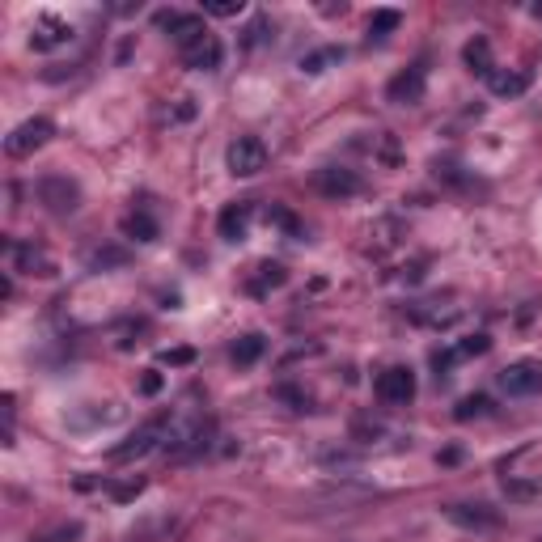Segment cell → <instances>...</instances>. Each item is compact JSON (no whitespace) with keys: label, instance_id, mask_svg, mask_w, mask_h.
Returning a JSON list of instances; mask_svg holds the SVG:
<instances>
[{"label":"cell","instance_id":"obj_1","mask_svg":"<svg viewBox=\"0 0 542 542\" xmlns=\"http://www.w3.org/2000/svg\"><path fill=\"white\" fill-rule=\"evenodd\" d=\"M35 196L51 217H72V212L81 208V186L72 183L69 174H43L35 186Z\"/></svg>","mask_w":542,"mask_h":542},{"label":"cell","instance_id":"obj_2","mask_svg":"<svg viewBox=\"0 0 542 542\" xmlns=\"http://www.w3.org/2000/svg\"><path fill=\"white\" fill-rule=\"evenodd\" d=\"M162 441H170V416H153L149 424H140L132 437L123 441V445H115L111 450V458L115 462H127V458H144L149 450H157Z\"/></svg>","mask_w":542,"mask_h":542},{"label":"cell","instance_id":"obj_3","mask_svg":"<svg viewBox=\"0 0 542 542\" xmlns=\"http://www.w3.org/2000/svg\"><path fill=\"white\" fill-rule=\"evenodd\" d=\"M373 390H377V399L386 407H407L416 399V373L407 369V365H390V369L377 373Z\"/></svg>","mask_w":542,"mask_h":542},{"label":"cell","instance_id":"obj_4","mask_svg":"<svg viewBox=\"0 0 542 542\" xmlns=\"http://www.w3.org/2000/svg\"><path fill=\"white\" fill-rule=\"evenodd\" d=\"M225 162H229V174L238 178H254V174L267 170V144L259 136H238L225 153Z\"/></svg>","mask_w":542,"mask_h":542},{"label":"cell","instance_id":"obj_5","mask_svg":"<svg viewBox=\"0 0 542 542\" xmlns=\"http://www.w3.org/2000/svg\"><path fill=\"white\" fill-rule=\"evenodd\" d=\"M56 136V123H51V119H26V123H17L9 132V140H5V153H9V157H30V153L35 149H43L47 140Z\"/></svg>","mask_w":542,"mask_h":542},{"label":"cell","instance_id":"obj_6","mask_svg":"<svg viewBox=\"0 0 542 542\" xmlns=\"http://www.w3.org/2000/svg\"><path fill=\"white\" fill-rule=\"evenodd\" d=\"M500 390L513 399L542 394V360H513L508 369H500Z\"/></svg>","mask_w":542,"mask_h":542},{"label":"cell","instance_id":"obj_7","mask_svg":"<svg viewBox=\"0 0 542 542\" xmlns=\"http://www.w3.org/2000/svg\"><path fill=\"white\" fill-rule=\"evenodd\" d=\"M360 174L347 170V165H323V170H314V191L326 199H352L360 196Z\"/></svg>","mask_w":542,"mask_h":542},{"label":"cell","instance_id":"obj_8","mask_svg":"<svg viewBox=\"0 0 542 542\" xmlns=\"http://www.w3.org/2000/svg\"><path fill=\"white\" fill-rule=\"evenodd\" d=\"M424 93H428V69H424V59H420V64H411V69H403L390 85H386V98H390L394 106H420V102H424Z\"/></svg>","mask_w":542,"mask_h":542},{"label":"cell","instance_id":"obj_9","mask_svg":"<svg viewBox=\"0 0 542 542\" xmlns=\"http://www.w3.org/2000/svg\"><path fill=\"white\" fill-rule=\"evenodd\" d=\"M157 26H162V30H170V38L178 47H191L196 43V38H204L208 35V26H204V17H199V13H157Z\"/></svg>","mask_w":542,"mask_h":542},{"label":"cell","instance_id":"obj_10","mask_svg":"<svg viewBox=\"0 0 542 542\" xmlns=\"http://www.w3.org/2000/svg\"><path fill=\"white\" fill-rule=\"evenodd\" d=\"M445 517H450L453 526H462V530H474V534H487L500 526V513L492 505H450Z\"/></svg>","mask_w":542,"mask_h":542},{"label":"cell","instance_id":"obj_11","mask_svg":"<svg viewBox=\"0 0 542 542\" xmlns=\"http://www.w3.org/2000/svg\"><path fill=\"white\" fill-rule=\"evenodd\" d=\"M220 59H225V47H220V38L212 35V30L204 38H196V43L183 51V64H186V69H196V72L220 69Z\"/></svg>","mask_w":542,"mask_h":542},{"label":"cell","instance_id":"obj_12","mask_svg":"<svg viewBox=\"0 0 542 542\" xmlns=\"http://www.w3.org/2000/svg\"><path fill=\"white\" fill-rule=\"evenodd\" d=\"M69 38H72V26L64 17H56V13H43L35 22V30H30V47L35 51H51V47L69 43Z\"/></svg>","mask_w":542,"mask_h":542},{"label":"cell","instance_id":"obj_13","mask_svg":"<svg viewBox=\"0 0 542 542\" xmlns=\"http://www.w3.org/2000/svg\"><path fill=\"white\" fill-rule=\"evenodd\" d=\"M250 220H254V204H250V199H238V204H229V208L220 212L217 229H220L225 242H242L246 229H250Z\"/></svg>","mask_w":542,"mask_h":542},{"label":"cell","instance_id":"obj_14","mask_svg":"<svg viewBox=\"0 0 542 542\" xmlns=\"http://www.w3.org/2000/svg\"><path fill=\"white\" fill-rule=\"evenodd\" d=\"M487 85H492L496 98H517V93L530 90V72L526 69H496L492 77H487Z\"/></svg>","mask_w":542,"mask_h":542},{"label":"cell","instance_id":"obj_15","mask_svg":"<svg viewBox=\"0 0 542 542\" xmlns=\"http://www.w3.org/2000/svg\"><path fill=\"white\" fill-rule=\"evenodd\" d=\"M13 263H17V271H26V276H51V271H56V263H51L43 250H35V246H13Z\"/></svg>","mask_w":542,"mask_h":542},{"label":"cell","instance_id":"obj_16","mask_svg":"<svg viewBox=\"0 0 542 542\" xmlns=\"http://www.w3.org/2000/svg\"><path fill=\"white\" fill-rule=\"evenodd\" d=\"M462 56H466V69L479 72V77H492V72H496V64H492V43H487V38H471Z\"/></svg>","mask_w":542,"mask_h":542},{"label":"cell","instance_id":"obj_17","mask_svg":"<svg viewBox=\"0 0 542 542\" xmlns=\"http://www.w3.org/2000/svg\"><path fill=\"white\" fill-rule=\"evenodd\" d=\"M263 352H267V339L259 331H250V335H242V339L233 344L229 356H233V365H242V369H246V365H254V360L263 356Z\"/></svg>","mask_w":542,"mask_h":542},{"label":"cell","instance_id":"obj_18","mask_svg":"<svg viewBox=\"0 0 542 542\" xmlns=\"http://www.w3.org/2000/svg\"><path fill=\"white\" fill-rule=\"evenodd\" d=\"M123 233L132 238V242H153V238H157V220H153L149 212H127Z\"/></svg>","mask_w":542,"mask_h":542},{"label":"cell","instance_id":"obj_19","mask_svg":"<svg viewBox=\"0 0 542 542\" xmlns=\"http://www.w3.org/2000/svg\"><path fill=\"white\" fill-rule=\"evenodd\" d=\"M344 59V47H323V51H310V56H301V72H326L331 64Z\"/></svg>","mask_w":542,"mask_h":542},{"label":"cell","instance_id":"obj_20","mask_svg":"<svg viewBox=\"0 0 542 542\" xmlns=\"http://www.w3.org/2000/svg\"><path fill=\"white\" fill-rule=\"evenodd\" d=\"M289 280V271L280 263H259V280H250V292H267V289H280Z\"/></svg>","mask_w":542,"mask_h":542},{"label":"cell","instance_id":"obj_21","mask_svg":"<svg viewBox=\"0 0 542 542\" xmlns=\"http://www.w3.org/2000/svg\"><path fill=\"white\" fill-rule=\"evenodd\" d=\"M399 22H403V13H399V9H377V13L369 17V38L394 35V30H399Z\"/></svg>","mask_w":542,"mask_h":542},{"label":"cell","instance_id":"obj_22","mask_svg":"<svg viewBox=\"0 0 542 542\" xmlns=\"http://www.w3.org/2000/svg\"><path fill=\"white\" fill-rule=\"evenodd\" d=\"M487 411H492V399H487V394H466L453 416H458V420H474V416H487Z\"/></svg>","mask_w":542,"mask_h":542},{"label":"cell","instance_id":"obj_23","mask_svg":"<svg viewBox=\"0 0 542 542\" xmlns=\"http://www.w3.org/2000/svg\"><path fill=\"white\" fill-rule=\"evenodd\" d=\"M77 538H81V521H64V526H56V530L35 534L30 542H77Z\"/></svg>","mask_w":542,"mask_h":542},{"label":"cell","instance_id":"obj_24","mask_svg":"<svg viewBox=\"0 0 542 542\" xmlns=\"http://www.w3.org/2000/svg\"><path fill=\"white\" fill-rule=\"evenodd\" d=\"M373 437H381V424L373 416H356L352 420V441H373Z\"/></svg>","mask_w":542,"mask_h":542},{"label":"cell","instance_id":"obj_25","mask_svg":"<svg viewBox=\"0 0 542 542\" xmlns=\"http://www.w3.org/2000/svg\"><path fill=\"white\" fill-rule=\"evenodd\" d=\"M204 13H212V17H238L242 0H204Z\"/></svg>","mask_w":542,"mask_h":542},{"label":"cell","instance_id":"obj_26","mask_svg":"<svg viewBox=\"0 0 542 542\" xmlns=\"http://www.w3.org/2000/svg\"><path fill=\"white\" fill-rule=\"evenodd\" d=\"M487 347H492V339H487V335H471V339L458 347V356H484Z\"/></svg>","mask_w":542,"mask_h":542},{"label":"cell","instance_id":"obj_27","mask_svg":"<svg viewBox=\"0 0 542 542\" xmlns=\"http://www.w3.org/2000/svg\"><path fill=\"white\" fill-rule=\"evenodd\" d=\"M505 492H508L513 500H530V496H538V487H534V484H517V479H508Z\"/></svg>","mask_w":542,"mask_h":542},{"label":"cell","instance_id":"obj_28","mask_svg":"<svg viewBox=\"0 0 542 542\" xmlns=\"http://www.w3.org/2000/svg\"><path fill=\"white\" fill-rule=\"evenodd\" d=\"M127 254L123 250H98V254H90V267H111V263H123Z\"/></svg>","mask_w":542,"mask_h":542},{"label":"cell","instance_id":"obj_29","mask_svg":"<svg viewBox=\"0 0 542 542\" xmlns=\"http://www.w3.org/2000/svg\"><path fill=\"white\" fill-rule=\"evenodd\" d=\"M157 390H162V373L149 369L144 377H140V394H157Z\"/></svg>","mask_w":542,"mask_h":542},{"label":"cell","instance_id":"obj_30","mask_svg":"<svg viewBox=\"0 0 542 542\" xmlns=\"http://www.w3.org/2000/svg\"><path fill=\"white\" fill-rule=\"evenodd\" d=\"M196 356V352H191V347H174V352H165L162 360H170V365H186V360Z\"/></svg>","mask_w":542,"mask_h":542}]
</instances>
